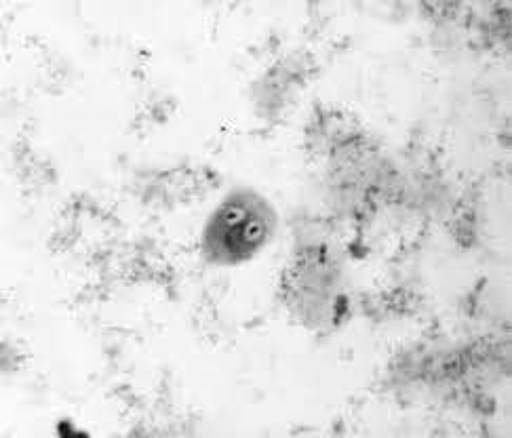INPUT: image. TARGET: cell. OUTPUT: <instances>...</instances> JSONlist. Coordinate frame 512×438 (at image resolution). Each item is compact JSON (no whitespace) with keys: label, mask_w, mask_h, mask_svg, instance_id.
I'll return each mask as SVG.
<instances>
[{"label":"cell","mask_w":512,"mask_h":438,"mask_svg":"<svg viewBox=\"0 0 512 438\" xmlns=\"http://www.w3.org/2000/svg\"><path fill=\"white\" fill-rule=\"evenodd\" d=\"M277 228V213L253 190L228 194L209 217L203 232V253L209 262L236 266L258 255Z\"/></svg>","instance_id":"1"}]
</instances>
